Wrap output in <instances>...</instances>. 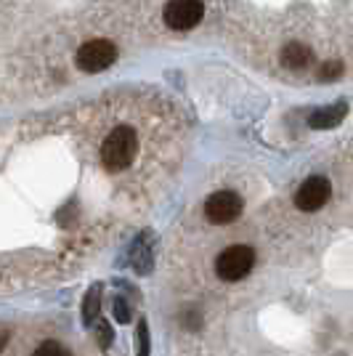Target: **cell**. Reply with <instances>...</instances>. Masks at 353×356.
Listing matches in <instances>:
<instances>
[{"label": "cell", "instance_id": "obj_9", "mask_svg": "<svg viewBox=\"0 0 353 356\" xmlns=\"http://www.w3.org/2000/svg\"><path fill=\"white\" fill-rule=\"evenodd\" d=\"M99 306H101V287H90L88 296H85V303H83V322L85 327H90L99 316Z\"/></svg>", "mask_w": 353, "mask_h": 356}, {"label": "cell", "instance_id": "obj_14", "mask_svg": "<svg viewBox=\"0 0 353 356\" xmlns=\"http://www.w3.org/2000/svg\"><path fill=\"white\" fill-rule=\"evenodd\" d=\"M115 319H117V322H122V325H125V322H131V312H128V303H125V300H122V298H115Z\"/></svg>", "mask_w": 353, "mask_h": 356}, {"label": "cell", "instance_id": "obj_5", "mask_svg": "<svg viewBox=\"0 0 353 356\" xmlns=\"http://www.w3.org/2000/svg\"><path fill=\"white\" fill-rule=\"evenodd\" d=\"M242 213V197L231 189H223L207 197L205 202V216L210 223H231L239 218Z\"/></svg>", "mask_w": 353, "mask_h": 356}, {"label": "cell", "instance_id": "obj_2", "mask_svg": "<svg viewBox=\"0 0 353 356\" xmlns=\"http://www.w3.org/2000/svg\"><path fill=\"white\" fill-rule=\"evenodd\" d=\"M252 264H255V250L252 248H247V245H231V248H226L218 255L215 271L226 282H239L242 277L250 274Z\"/></svg>", "mask_w": 353, "mask_h": 356}, {"label": "cell", "instance_id": "obj_6", "mask_svg": "<svg viewBox=\"0 0 353 356\" xmlns=\"http://www.w3.org/2000/svg\"><path fill=\"white\" fill-rule=\"evenodd\" d=\"M329 194L332 186L324 176H311L300 184V189L295 194V205L303 210V213H313V210L324 208L329 202Z\"/></svg>", "mask_w": 353, "mask_h": 356}, {"label": "cell", "instance_id": "obj_15", "mask_svg": "<svg viewBox=\"0 0 353 356\" xmlns=\"http://www.w3.org/2000/svg\"><path fill=\"white\" fill-rule=\"evenodd\" d=\"M96 332H99L101 348H109V343H112V327L106 325V322H99V325H96Z\"/></svg>", "mask_w": 353, "mask_h": 356}, {"label": "cell", "instance_id": "obj_7", "mask_svg": "<svg viewBox=\"0 0 353 356\" xmlns=\"http://www.w3.org/2000/svg\"><path fill=\"white\" fill-rule=\"evenodd\" d=\"M345 115H348V104H345V102L319 106L316 112H311L309 125H311V128H316V131H329V128L340 125V122L345 120Z\"/></svg>", "mask_w": 353, "mask_h": 356}, {"label": "cell", "instance_id": "obj_12", "mask_svg": "<svg viewBox=\"0 0 353 356\" xmlns=\"http://www.w3.org/2000/svg\"><path fill=\"white\" fill-rule=\"evenodd\" d=\"M343 74V64L340 61H324L322 70H319V80H335Z\"/></svg>", "mask_w": 353, "mask_h": 356}, {"label": "cell", "instance_id": "obj_16", "mask_svg": "<svg viewBox=\"0 0 353 356\" xmlns=\"http://www.w3.org/2000/svg\"><path fill=\"white\" fill-rule=\"evenodd\" d=\"M6 343H8V332H6V330H0V351L6 348Z\"/></svg>", "mask_w": 353, "mask_h": 356}, {"label": "cell", "instance_id": "obj_13", "mask_svg": "<svg viewBox=\"0 0 353 356\" xmlns=\"http://www.w3.org/2000/svg\"><path fill=\"white\" fill-rule=\"evenodd\" d=\"M138 356H149V327L144 319L138 322Z\"/></svg>", "mask_w": 353, "mask_h": 356}, {"label": "cell", "instance_id": "obj_8", "mask_svg": "<svg viewBox=\"0 0 353 356\" xmlns=\"http://www.w3.org/2000/svg\"><path fill=\"white\" fill-rule=\"evenodd\" d=\"M279 59L290 70H306L311 61H313V51L306 43H287L281 48Z\"/></svg>", "mask_w": 353, "mask_h": 356}, {"label": "cell", "instance_id": "obj_3", "mask_svg": "<svg viewBox=\"0 0 353 356\" xmlns=\"http://www.w3.org/2000/svg\"><path fill=\"white\" fill-rule=\"evenodd\" d=\"M117 59V45L104 40V38H96V40H88L77 48V67L83 72H101L106 67H112Z\"/></svg>", "mask_w": 353, "mask_h": 356}, {"label": "cell", "instance_id": "obj_4", "mask_svg": "<svg viewBox=\"0 0 353 356\" xmlns=\"http://www.w3.org/2000/svg\"><path fill=\"white\" fill-rule=\"evenodd\" d=\"M202 0H167L165 6V22L170 30H192L202 22Z\"/></svg>", "mask_w": 353, "mask_h": 356}, {"label": "cell", "instance_id": "obj_11", "mask_svg": "<svg viewBox=\"0 0 353 356\" xmlns=\"http://www.w3.org/2000/svg\"><path fill=\"white\" fill-rule=\"evenodd\" d=\"M32 356H69V351L61 346V343H56V341H45L38 351Z\"/></svg>", "mask_w": 353, "mask_h": 356}, {"label": "cell", "instance_id": "obj_1", "mask_svg": "<svg viewBox=\"0 0 353 356\" xmlns=\"http://www.w3.org/2000/svg\"><path fill=\"white\" fill-rule=\"evenodd\" d=\"M138 152V136L128 125H120L106 136L101 147V163L106 170H125Z\"/></svg>", "mask_w": 353, "mask_h": 356}, {"label": "cell", "instance_id": "obj_10", "mask_svg": "<svg viewBox=\"0 0 353 356\" xmlns=\"http://www.w3.org/2000/svg\"><path fill=\"white\" fill-rule=\"evenodd\" d=\"M133 266L138 274H147L151 268V255H149V248L144 242H136V248H133Z\"/></svg>", "mask_w": 353, "mask_h": 356}]
</instances>
